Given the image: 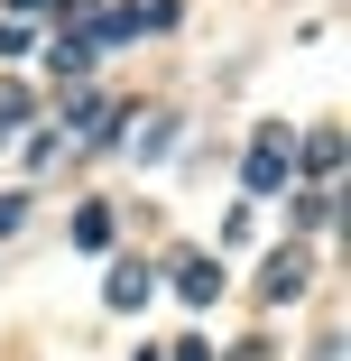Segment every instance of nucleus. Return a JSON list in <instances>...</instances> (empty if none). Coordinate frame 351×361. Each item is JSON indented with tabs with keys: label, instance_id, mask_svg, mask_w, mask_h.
Wrapping results in <instances>:
<instances>
[{
	"label": "nucleus",
	"instance_id": "nucleus-1",
	"mask_svg": "<svg viewBox=\"0 0 351 361\" xmlns=\"http://www.w3.org/2000/svg\"><path fill=\"white\" fill-rule=\"evenodd\" d=\"M176 287H185V306H213V297H222V259L176 250Z\"/></svg>",
	"mask_w": 351,
	"mask_h": 361
},
{
	"label": "nucleus",
	"instance_id": "nucleus-2",
	"mask_svg": "<svg viewBox=\"0 0 351 361\" xmlns=\"http://www.w3.org/2000/svg\"><path fill=\"white\" fill-rule=\"evenodd\" d=\"M250 185H259V195L287 185V130H259V149H250Z\"/></svg>",
	"mask_w": 351,
	"mask_h": 361
},
{
	"label": "nucleus",
	"instance_id": "nucleus-3",
	"mask_svg": "<svg viewBox=\"0 0 351 361\" xmlns=\"http://www.w3.org/2000/svg\"><path fill=\"white\" fill-rule=\"evenodd\" d=\"M259 297H268V306H287V297H305V259H287V250H277V259L259 269Z\"/></svg>",
	"mask_w": 351,
	"mask_h": 361
},
{
	"label": "nucleus",
	"instance_id": "nucleus-4",
	"mask_svg": "<svg viewBox=\"0 0 351 361\" xmlns=\"http://www.w3.org/2000/svg\"><path fill=\"white\" fill-rule=\"evenodd\" d=\"M148 287H158L148 259H120V269H111V306H120V315H129V306H148Z\"/></svg>",
	"mask_w": 351,
	"mask_h": 361
},
{
	"label": "nucleus",
	"instance_id": "nucleus-5",
	"mask_svg": "<svg viewBox=\"0 0 351 361\" xmlns=\"http://www.w3.org/2000/svg\"><path fill=\"white\" fill-rule=\"evenodd\" d=\"M75 241H84V250H111V204H84V213H75Z\"/></svg>",
	"mask_w": 351,
	"mask_h": 361
},
{
	"label": "nucleus",
	"instance_id": "nucleus-6",
	"mask_svg": "<svg viewBox=\"0 0 351 361\" xmlns=\"http://www.w3.org/2000/svg\"><path fill=\"white\" fill-rule=\"evenodd\" d=\"M305 167H314V176H333V167H342V139H333V130H314V149H305Z\"/></svg>",
	"mask_w": 351,
	"mask_h": 361
}]
</instances>
